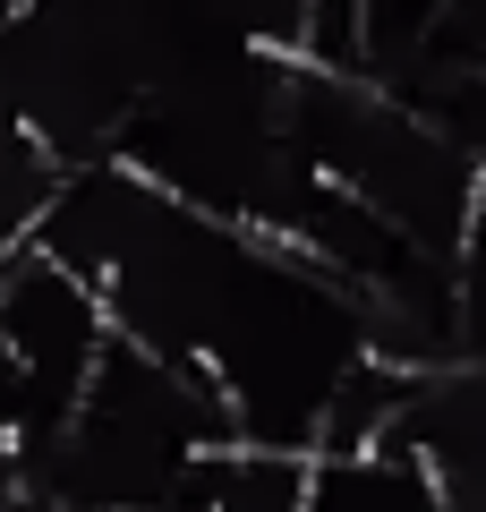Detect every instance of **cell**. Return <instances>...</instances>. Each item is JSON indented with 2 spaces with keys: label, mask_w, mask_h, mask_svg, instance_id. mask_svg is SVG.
I'll return each mask as SVG.
<instances>
[{
  "label": "cell",
  "mask_w": 486,
  "mask_h": 512,
  "mask_svg": "<svg viewBox=\"0 0 486 512\" xmlns=\"http://www.w3.org/2000/svg\"><path fill=\"white\" fill-rule=\"evenodd\" d=\"M401 444L435 478L444 512H486V359L418 367L401 393Z\"/></svg>",
  "instance_id": "1"
},
{
  "label": "cell",
  "mask_w": 486,
  "mask_h": 512,
  "mask_svg": "<svg viewBox=\"0 0 486 512\" xmlns=\"http://www.w3.org/2000/svg\"><path fill=\"white\" fill-rule=\"evenodd\" d=\"M52 180H60L52 154H35V146H9V154H0V265L35 239L43 205H52Z\"/></svg>",
  "instance_id": "2"
},
{
  "label": "cell",
  "mask_w": 486,
  "mask_h": 512,
  "mask_svg": "<svg viewBox=\"0 0 486 512\" xmlns=\"http://www.w3.org/2000/svg\"><path fill=\"white\" fill-rule=\"evenodd\" d=\"M0 512H9V495H0Z\"/></svg>",
  "instance_id": "3"
}]
</instances>
